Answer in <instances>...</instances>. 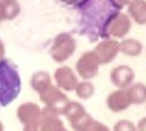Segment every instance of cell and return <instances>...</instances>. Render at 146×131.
Returning <instances> with one entry per match:
<instances>
[{"mask_svg":"<svg viewBox=\"0 0 146 131\" xmlns=\"http://www.w3.org/2000/svg\"><path fill=\"white\" fill-rule=\"evenodd\" d=\"M21 80L17 66L10 60L0 61V106L6 107L19 96Z\"/></svg>","mask_w":146,"mask_h":131,"instance_id":"cell-1","label":"cell"},{"mask_svg":"<svg viewBox=\"0 0 146 131\" xmlns=\"http://www.w3.org/2000/svg\"><path fill=\"white\" fill-rule=\"evenodd\" d=\"M63 116L73 131H111L105 124L94 119L80 102L70 101Z\"/></svg>","mask_w":146,"mask_h":131,"instance_id":"cell-2","label":"cell"},{"mask_svg":"<svg viewBox=\"0 0 146 131\" xmlns=\"http://www.w3.org/2000/svg\"><path fill=\"white\" fill-rule=\"evenodd\" d=\"M38 93L40 101L45 105V107L56 112L59 116L63 115L68 104L70 101L61 90L52 86L51 83L46 85Z\"/></svg>","mask_w":146,"mask_h":131,"instance_id":"cell-3","label":"cell"},{"mask_svg":"<svg viewBox=\"0 0 146 131\" xmlns=\"http://www.w3.org/2000/svg\"><path fill=\"white\" fill-rule=\"evenodd\" d=\"M131 26V19L129 16L121 12H116L106 22L105 32L108 37L121 39L130 33Z\"/></svg>","mask_w":146,"mask_h":131,"instance_id":"cell-4","label":"cell"},{"mask_svg":"<svg viewBox=\"0 0 146 131\" xmlns=\"http://www.w3.org/2000/svg\"><path fill=\"white\" fill-rule=\"evenodd\" d=\"M22 131H68L60 117L48 107L42 108L40 122L33 126H23Z\"/></svg>","mask_w":146,"mask_h":131,"instance_id":"cell-5","label":"cell"},{"mask_svg":"<svg viewBox=\"0 0 146 131\" xmlns=\"http://www.w3.org/2000/svg\"><path fill=\"white\" fill-rule=\"evenodd\" d=\"M16 115L23 126H33L40 122L42 108L34 102H25L17 107Z\"/></svg>","mask_w":146,"mask_h":131,"instance_id":"cell-6","label":"cell"},{"mask_svg":"<svg viewBox=\"0 0 146 131\" xmlns=\"http://www.w3.org/2000/svg\"><path fill=\"white\" fill-rule=\"evenodd\" d=\"M100 64L93 51L85 52L76 63V69L79 75L85 80L95 78L99 72Z\"/></svg>","mask_w":146,"mask_h":131,"instance_id":"cell-7","label":"cell"},{"mask_svg":"<svg viewBox=\"0 0 146 131\" xmlns=\"http://www.w3.org/2000/svg\"><path fill=\"white\" fill-rule=\"evenodd\" d=\"M100 65H107L111 63L120 53L119 42L116 39H106L100 42L93 51Z\"/></svg>","mask_w":146,"mask_h":131,"instance_id":"cell-8","label":"cell"},{"mask_svg":"<svg viewBox=\"0 0 146 131\" xmlns=\"http://www.w3.org/2000/svg\"><path fill=\"white\" fill-rule=\"evenodd\" d=\"M111 83L120 89H126L132 84L135 78L134 70L127 65H120L115 66L111 71Z\"/></svg>","mask_w":146,"mask_h":131,"instance_id":"cell-9","label":"cell"},{"mask_svg":"<svg viewBox=\"0 0 146 131\" xmlns=\"http://www.w3.org/2000/svg\"><path fill=\"white\" fill-rule=\"evenodd\" d=\"M75 41L68 36L66 38H58L51 48V56L57 62H62L67 60L75 51Z\"/></svg>","mask_w":146,"mask_h":131,"instance_id":"cell-10","label":"cell"},{"mask_svg":"<svg viewBox=\"0 0 146 131\" xmlns=\"http://www.w3.org/2000/svg\"><path fill=\"white\" fill-rule=\"evenodd\" d=\"M106 105L109 109L114 113L125 111L131 106L127 96L126 89L120 88L109 94L106 99Z\"/></svg>","mask_w":146,"mask_h":131,"instance_id":"cell-11","label":"cell"},{"mask_svg":"<svg viewBox=\"0 0 146 131\" xmlns=\"http://www.w3.org/2000/svg\"><path fill=\"white\" fill-rule=\"evenodd\" d=\"M55 80L59 88L65 91L75 90L79 81L74 72L68 66H62L57 69L55 73Z\"/></svg>","mask_w":146,"mask_h":131,"instance_id":"cell-12","label":"cell"},{"mask_svg":"<svg viewBox=\"0 0 146 131\" xmlns=\"http://www.w3.org/2000/svg\"><path fill=\"white\" fill-rule=\"evenodd\" d=\"M128 7V16L139 26L146 25V0H131Z\"/></svg>","mask_w":146,"mask_h":131,"instance_id":"cell-13","label":"cell"},{"mask_svg":"<svg viewBox=\"0 0 146 131\" xmlns=\"http://www.w3.org/2000/svg\"><path fill=\"white\" fill-rule=\"evenodd\" d=\"M131 105H143L146 103V85L138 82L131 84L126 88Z\"/></svg>","mask_w":146,"mask_h":131,"instance_id":"cell-14","label":"cell"},{"mask_svg":"<svg viewBox=\"0 0 146 131\" xmlns=\"http://www.w3.org/2000/svg\"><path fill=\"white\" fill-rule=\"evenodd\" d=\"M120 53L130 57H139L143 50V46L141 41L135 38H125L119 43Z\"/></svg>","mask_w":146,"mask_h":131,"instance_id":"cell-15","label":"cell"},{"mask_svg":"<svg viewBox=\"0 0 146 131\" xmlns=\"http://www.w3.org/2000/svg\"><path fill=\"white\" fill-rule=\"evenodd\" d=\"M75 91L78 97L82 100H87L94 95L95 88L94 85L90 81H82L80 83H78Z\"/></svg>","mask_w":146,"mask_h":131,"instance_id":"cell-16","label":"cell"},{"mask_svg":"<svg viewBox=\"0 0 146 131\" xmlns=\"http://www.w3.org/2000/svg\"><path fill=\"white\" fill-rule=\"evenodd\" d=\"M112 131H136V126L131 120L121 119L113 126Z\"/></svg>","mask_w":146,"mask_h":131,"instance_id":"cell-17","label":"cell"},{"mask_svg":"<svg viewBox=\"0 0 146 131\" xmlns=\"http://www.w3.org/2000/svg\"><path fill=\"white\" fill-rule=\"evenodd\" d=\"M113 7L117 9H122L124 7H127L131 0H111Z\"/></svg>","mask_w":146,"mask_h":131,"instance_id":"cell-18","label":"cell"},{"mask_svg":"<svg viewBox=\"0 0 146 131\" xmlns=\"http://www.w3.org/2000/svg\"><path fill=\"white\" fill-rule=\"evenodd\" d=\"M136 131H146V117L138 121L136 125Z\"/></svg>","mask_w":146,"mask_h":131,"instance_id":"cell-19","label":"cell"},{"mask_svg":"<svg viewBox=\"0 0 146 131\" xmlns=\"http://www.w3.org/2000/svg\"><path fill=\"white\" fill-rule=\"evenodd\" d=\"M4 53H5V50H4V47H3V45L2 43L0 42V59L3 57L4 56Z\"/></svg>","mask_w":146,"mask_h":131,"instance_id":"cell-20","label":"cell"},{"mask_svg":"<svg viewBox=\"0 0 146 131\" xmlns=\"http://www.w3.org/2000/svg\"><path fill=\"white\" fill-rule=\"evenodd\" d=\"M0 131H5V126L1 120H0Z\"/></svg>","mask_w":146,"mask_h":131,"instance_id":"cell-21","label":"cell"},{"mask_svg":"<svg viewBox=\"0 0 146 131\" xmlns=\"http://www.w3.org/2000/svg\"><path fill=\"white\" fill-rule=\"evenodd\" d=\"M0 107H1V106H0Z\"/></svg>","mask_w":146,"mask_h":131,"instance_id":"cell-22","label":"cell"}]
</instances>
